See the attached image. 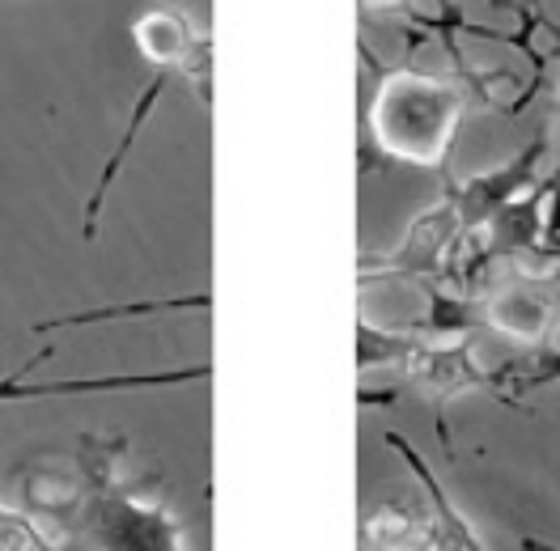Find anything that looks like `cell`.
<instances>
[{
    "label": "cell",
    "mask_w": 560,
    "mask_h": 551,
    "mask_svg": "<svg viewBox=\"0 0 560 551\" xmlns=\"http://www.w3.org/2000/svg\"><path fill=\"white\" fill-rule=\"evenodd\" d=\"M467 94L455 81L417 69H383L370 98V140L386 162L438 171L455 144Z\"/></svg>",
    "instance_id": "cell-1"
},
{
    "label": "cell",
    "mask_w": 560,
    "mask_h": 551,
    "mask_svg": "<svg viewBox=\"0 0 560 551\" xmlns=\"http://www.w3.org/2000/svg\"><path fill=\"white\" fill-rule=\"evenodd\" d=\"M124 442H98L81 437V476L85 496H77L72 526H85L103 548H178L183 526L166 514L158 501H144L132 483L119 476V454Z\"/></svg>",
    "instance_id": "cell-2"
},
{
    "label": "cell",
    "mask_w": 560,
    "mask_h": 551,
    "mask_svg": "<svg viewBox=\"0 0 560 551\" xmlns=\"http://www.w3.org/2000/svg\"><path fill=\"white\" fill-rule=\"evenodd\" d=\"M476 323L530 348L552 344L560 331V272L539 276L510 263L501 276L485 280Z\"/></svg>",
    "instance_id": "cell-3"
},
{
    "label": "cell",
    "mask_w": 560,
    "mask_h": 551,
    "mask_svg": "<svg viewBox=\"0 0 560 551\" xmlns=\"http://www.w3.org/2000/svg\"><path fill=\"white\" fill-rule=\"evenodd\" d=\"M390 370H399V374L429 399L433 424H438V442L455 458V442H451V429H446V420H442V408H446L455 395H463V390H492V370H480V365L471 361V331L433 336V340L412 336V344L399 352V361H395Z\"/></svg>",
    "instance_id": "cell-4"
},
{
    "label": "cell",
    "mask_w": 560,
    "mask_h": 551,
    "mask_svg": "<svg viewBox=\"0 0 560 551\" xmlns=\"http://www.w3.org/2000/svg\"><path fill=\"white\" fill-rule=\"evenodd\" d=\"M132 43L144 65L183 69L200 106H212V38L178 4H149L132 22Z\"/></svg>",
    "instance_id": "cell-5"
},
{
    "label": "cell",
    "mask_w": 560,
    "mask_h": 551,
    "mask_svg": "<svg viewBox=\"0 0 560 551\" xmlns=\"http://www.w3.org/2000/svg\"><path fill=\"white\" fill-rule=\"evenodd\" d=\"M51 356V348L35 352L26 365H18L9 378H0V403H26V399H69V395H115V390H162V386H187V382L212 378V365H187V370H140V374H98V378H51L26 382V374Z\"/></svg>",
    "instance_id": "cell-6"
},
{
    "label": "cell",
    "mask_w": 560,
    "mask_h": 551,
    "mask_svg": "<svg viewBox=\"0 0 560 551\" xmlns=\"http://www.w3.org/2000/svg\"><path fill=\"white\" fill-rule=\"evenodd\" d=\"M463 238V225H458V212L451 204V196H442V204H433L424 216L412 221L408 238L399 242L390 255L378 259H361V284H370L374 276H429L446 263V255L455 250V242Z\"/></svg>",
    "instance_id": "cell-7"
},
{
    "label": "cell",
    "mask_w": 560,
    "mask_h": 551,
    "mask_svg": "<svg viewBox=\"0 0 560 551\" xmlns=\"http://www.w3.org/2000/svg\"><path fill=\"white\" fill-rule=\"evenodd\" d=\"M544 149H548V137H535L523 153L510 157L505 166H497V171H489V174H476V178H467V183H458V187H446V196H451V204H455V212H458L463 234L489 230L492 216L523 196V187L535 178V166H539Z\"/></svg>",
    "instance_id": "cell-8"
},
{
    "label": "cell",
    "mask_w": 560,
    "mask_h": 551,
    "mask_svg": "<svg viewBox=\"0 0 560 551\" xmlns=\"http://www.w3.org/2000/svg\"><path fill=\"white\" fill-rule=\"evenodd\" d=\"M171 81H187V77H183V69H175V65H149V81H144V90H140L137 103H132V110H128L124 137H119V144L110 149V157H106L103 174H98V183H94V191H90V204H85V221H81V234H85V242L98 238V216H103V208H106V191L115 187V178H119V171H124L128 153L137 149L140 128L149 124L153 106H158V98H162V94L171 90Z\"/></svg>",
    "instance_id": "cell-9"
},
{
    "label": "cell",
    "mask_w": 560,
    "mask_h": 551,
    "mask_svg": "<svg viewBox=\"0 0 560 551\" xmlns=\"http://www.w3.org/2000/svg\"><path fill=\"white\" fill-rule=\"evenodd\" d=\"M386 446L395 449L408 467H412V476H417V483L429 492V514H433V521H438V535H442V548H467V551H480L485 548V539H476V530L463 521V514L455 509V501L442 492V483H438V476L429 471V462L420 458L417 449L408 446L399 433H386Z\"/></svg>",
    "instance_id": "cell-10"
},
{
    "label": "cell",
    "mask_w": 560,
    "mask_h": 551,
    "mask_svg": "<svg viewBox=\"0 0 560 551\" xmlns=\"http://www.w3.org/2000/svg\"><path fill=\"white\" fill-rule=\"evenodd\" d=\"M361 548H442L433 514L408 505H383L361 517Z\"/></svg>",
    "instance_id": "cell-11"
},
{
    "label": "cell",
    "mask_w": 560,
    "mask_h": 551,
    "mask_svg": "<svg viewBox=\"0 0 560 551\" xmlns=\"http://www.w3.org/2000/svg\"><path fill=\"white\" fill-rule=\"evenodd\" d=\"M544 382H560V348L552 344H535L526 356L501 365V370H492V395L501 403L518 408V399H523L526 390H535Z\"/></svg>",
    "instance_id": "cell-12"
},
{
    "label": "cell",
    "mask_w": 560,
    "mask_h": 551,
    "mask_svg": "<svg viewBox=\"0 0 560 551\" xmlns=\"http://www.w3.org/2000/svg\"><path fill=\"white\" fill-rule=\"evenodd\" d=\"M65 548V539L43 526L31 509H4L0 505V551H51Z\"/></svg>",
    "instance_id": "cell-13"
},
{
    "label": "cell",
    "mask_w": 560,
    "mask_h": 551,
    "mask_svg": "<svg viewBox=\"0 0 560 551\" xmlns=\"http://www.w3.org/2000/svg\"><path fill=\"white\" fill-rule=\"evenodd\" d=\"M212 297L209 293H196V297H178V302H153V306H119V310H85V314H65V318H51V323H38L35 331L47 336L56 327H77V323H103V318H132V314H158V310H209Z\"/></svg>",
    "instance_id": "cell-14"
},
{
    "label": "cell",
    "mask_w": 560,
    "mask_h": 551,
    "mask_svg": "<svg viewBox=\"0 0 560 551\" xmlns=\"http://www.w3.org/2000/svg\"><path fill=\"white\" fill-rule=\"evenodd\" d=\"M361 9H378V13H404V17H412L417 22V4L412 0H361Z\"/></svg>",
    "instance_id": "cell-15"
}]
</instances>
